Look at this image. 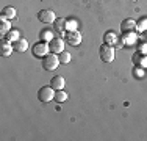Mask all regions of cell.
I'll use <instances>...</instances> for the list:
<instances>
[{
  "instance_id": "ac0fdd59",
  "label": "cell",
  "mask_w": 147,
  "mask_h": 141,
  "mask_svg": "<svg viewBox=\"0 0 147 141\" xmlns=\"http://www.w3.org/2000/svg\"><path fill=\"white\" fill-rule=\"evenodd\" d=\"M58 56H59V63H61V64H69V63H71V60H72L71 54H69V52H66V50H63Z\"/></svg>"
},
{
  "instance_id": "8992f818",
  "label": "cell",
  "mask_w": 147,
  "mask_h": 141,
  "mask_svg": "<svg viewBox=\"0 0 147 141\" xmlns=\"http://www.w3.org/2000/svg\"><path fill=\"white\" fill-rule=\"evenodd\" d=\"M49 47H50V52H52V54L59 55L63 50H64V41H63L61 38H53V39L49 42Z\"/></svg>"
},
{
  "instance_id": "d4e9b609",
  "label": "cell",
  "mask_w": 147,
  "mask_h": 141,
  "mask_svg": "<svg viewBox=\"0 0 147 141\" xmlns=\"http://www.w3.org/2000/svg\"><path fill=\"white\" fill-rule=\"evenodd\" d=\"M142 42H146V44H147V33L144 35V36H142V39H141Z\"/></svg>"
},
{
  "instance_id": "52a82bcc",
  "label": "cell",
  "mask_w": 147,
  "mask_h": 141,
  "mask_svg": "<svg viewBox=\"0 0 147 141\" xmlns=\"http://www.w3.org/2000/svg\"><path fill=\"white\" fill-rule=\"evenodd\" d=\"M64 38H66V42H69L71 45H78L80 42H82V35H80L78 30H75V31H66Z\"/></svg>"
},
{
  "instance_id": "cb8c5ba5",
  "label": "cell",
  "mask_w": 147,
  "mask_h": 141,
  "mask_svg": "<svg viewBox=\"0 0 147 141\" xmlns=\"http://www.w3.org/2000/svg\"><path fill=\"white\" fill-rule=\"evenodd\" d=\"M139 60H141V66H142V68H147V55L144 54Z\"/></svg>"
},
{
  "instance_id": "e0dca14e",
  "label": "cell",
  "mask_w": 147,
  "mask_h": 141,
  "mask_svg": "<svg viewBox=\"0 0 147 141\" xmlns=\"http://www.w3.org/2000/svg\"><path fill=\"white\" fill-rule=\"evenodd\" d=\"M135 41H136V35H135V31H127V33H125V38L122 39L124 45H130V44H133Z\"/></svg>"
},
{
  "instance_id": "6da1fadb",
  "label": "cell",
  "mask_w": 147,
  "mask_h": 141,
  "mask_svg": "<svg viewBox=\"0 0 147 141\" xmlns=\"http://www.w3.org/2000/svg\"><path fill=\"white\" fill-rule=\"evenodd\" d=\"M99 55L100 60L103 63H113L114 61V56H116V50H114V45L110 44H102L99 49Z\"/></svg>"
},
{
  "instance_id": "4fadbf2b",
  "label": "cell",
  "mask_w": 147,
  "mask_h": 141,
  "mask_svg": "<svg viewBox=\"0 0 147 141\" xmlns=\"http://www.w3.org/2000/svg\"><path fill=\"white\" fill-rule=\"evenodd\" d=\"M103 41H105V44H110V45L119 44V39H117L114 31H107V33L103 35Z\"/></svg>"
},
{
  "instance_id": "7402d4cb",
  "label": "cell",
  "mask_w": 147,
  "mask_h": 141,
  "mask_svg": "<svg viewBox=\"0 0 147 141\" xmlns=\"http://www.w3.org/2000/svg\"><path fill=\"white\" fill-rule=\"evenodd\" d=\"M136 28H138V30H141V31L147 30V19H146V17H142L139 22H136Z\"/></svg>"
},
{
  "instance_id": "277c9868",
  "label": "cell",
  "mask_w": 147,
  "mask_h": 141,
  "mask_svg": "<svg viewBox=\"0 0 147 141\" xmlns=\"http://www.w3.org/2000/svg\"><path fill=\"white\" fill-rule=\"evenodd\" d=\"M33 55L36 56V58H44L47 54H50V47H49V42H36V44L33 45Z\"/></svg>"
},
{
  "instance_id": "603a6c76",
  "label": "cell",
  "mask_w": 147,
  "mask_h": 141,
  "mask_svg": "<svg viewBox=\"0 0 147 141\" xmlns=\"http://www.w3.org/2000/svg\"><path fill=\"white\" fill-rule=\"evenodd\" d=\"M139 50H141V54H147V44L146 42L141 41V44H139Z\"/></svg>"
},
{
  "instance_id": "8fae6325",
  "label": "cell",
  "mask_w": 147,
  "mask_h": 141,
  "mask_svg": "<svg viewBox=\"0 0 147 141\" xmlns=\"http://www.w3.org/2000/svg\"><path fill=\"white\" fill-rule=\"evenodd\" d=\"M13 47H14L16 52H25L28 49V41L24 39V38H19L17 41L13 42Z\"/></svg>"
},
{
  "instance_id": "2e32d148",
  "label": "cell",
  "mask_w": 147,
  "mask_h": 141,
  "mask_svg": "<svg viewBox=\"0 0 147 141\" xmlns=\"http://www.w3.org/2000/svg\"><path fill=\"white\" fill-rule=\"evenodd\" d=\"M55 100H57L58 104H63V102H66V100H67V93H66L64 89L55 91Z\"/></svg>"
},
{
  "instance_id": "3957f363",
  "label": "cell",
  "mask_w": 147,
  "mask_h": 141,
  "mask_svg": "<svg viewBox=\"0 0 147 141\" xmlns=\"http://www.w3.org/2000/svg\"><path fill=\"white\" fill-rule=\"evenodd\" d=\"M38 99H39L41 102H44V104L55 100V89L50 86V85H49V86L39 88V91H38Z\"/></svg>"
},
{
  "instance_id": "44dd1931",
  "label": "cell",
  "mask_w": 147,
  "mask_h": 141,
  "mask_svg": "<svg viewBox=\"0 0 147 141\" xmlns=\"http://www.w3.org/2000/svg\"><path fill=\"white\" fill-rule=\"evenodd\" d=\"M77 28H78V24H77V20H66V31H75Z\"/></svg>"
},
{
  "instance_id": "7c38bea8",
  "label": "cell",
  "mask_w": 147,
  "mask_h": 141,
  "mask_svg": "<svg viewBox=\"0 0 147 141\" xmlns=\"http://www.w3.org/2000/svg\"><path fill=\"white\" fill-rule=\"evenodd\" d=\"M9 30H11V24H9V20L5 19L3 16H0V36L3 38Z\"/></svg>"
},
{
  "instance_id": "30bf717a",
  "label": "cell",
  "mask_w": 147,
  "mask_h": 141,
  "mask_svg": "<svg viewBox=\"0 0 147 141\" xmlns=\"http://www.w3.org/2000/svg\"><path fill=\"white\" fill-rule=\"evenodd\" d=\"M136 28V22L133 19H124L121 24V30L122 33H127V31H135Z\"/></svg>"
},
{
  "instance_id": "ffe728a7",
  "label": "cell",
  "mask_w": 147,
  "mask_h": 141,
  "mask_svg": "<svg viewBox=\"0 0 147 141\" xmlns=\"http://www.w3.org/2000/svg\"><path fill=\"white\" fill-rule=\"evenodd\" d=\"M55 30H57V31H64L66 30V19H63V17H59V19H57V20H55Z\"/></svg>"
},
{
  "instance_id": "d6986e66",
  "label": "cell",
  "mask_w": 147,
  "mask_h": 141,
  "mask_svg": "<svg viewBox=\"0 0 147 141\" xmlns=\"http://www.w3.org/2000/svg\"><path fill=\"white\" fill-rule=\"evenodd\" d=\"M39 38H41V41H44V42H50L53 39V33H52L50 30H42L39 35Z\"/></svg>"
},
{
  "instance_id": "5bb4252c",
  "label": "cell",
  "mask_w": 147,
  "mask_h": 141,
  "mask_svg": "<svg viewBox=\"0 0 147 141\" xmlns=\"http://www.w3.org/2000/svg\"><path fill=\"white\" fill-rule=\"evenodd\" d=\"M2 16L5 17V19L11 20L17 16V11H16V8H13V6H5V8L2 9Z\"/></svg>"
},
{
  "instance_id": "5b68a950",
  "label": "cell",
  "mask_w": 147,
  "mask_h": 141,
  "mask_svg": "<svg viewBox=\"0 0 147 141\" xmlns=\"http://www.w3.org/2000/svg\"><path fill=\"white\" fill-rule=\"evenodd\" d=\"M38 19L42 24H53L57 20V14L52 11V9H41L38 13Z\"/></svg>"
},
{
  "instance_id": "9a60e30c",
  "label": "cell",
  "mask_w": 147,
  "mask_h": 141,
  "mask_svg": "<svg viewBox=\"0 0 147 141\" xmlns=\"http://www.w3.org/2000/svg\"><path fill=\"white\" fill-rule=\"evenodd\" d=\"M20 38V35H19V31L17 30H9L8 33L3 36V39H6V41H9V42H14V41H17Z\"/></svg>"
},
{
  "instance_id": "484cf974",
  "label": "cell",
  "mask_w": 147,
  "mask_h": 141,
  "mask_svg": "<svg viewBox=\"0 0 147 141\" xmlns=\"http://www.w3.org/2000/svg\"><path fill=\"white\" fill-rule=\"evenodd\" d=\"M130 2H138V0H130Z\"/></svg>"
},
{
  "instance_id": "7a4b0ae2",
  "label": "cell",
  "mask_w": 147,
  "mask_h": 141,
  "mask_svg": "<svg viewBox=\"0 0 147 141\" xmlns=\"http://www.w3.org/2000/svg\"><path fill=\"white\" fill-rule=\"evenodd\" d=\"M59 64H61V63H59V56L57 54H52L50 52V54H47L42 58V68L45 70H49V72H50V70H55Z\"/></svg>"
},
{
  "instance_id": "9c48e42d",
  "label": "cell",
  "mask_w": 147,
  "mask_h": 141,
  "mask_svg": "<svg viewBox=\"0 0 147 141\" xmlns=\"http://www.w3.org/2000/svg\"><path fill=\"white\" fill-rule=\"evenodd\" d=\"M50 86L53 88L55 91L63 89V88L66 86V80L63 79L61 75H55V77H52V80H50Z\"/></svg>"
},
{
  "instance_id": "ba28073f",
  "label": "cell",
  "mask_w": 147,
  "mask_h": 141,
  "mask_svg": "<svg viewBox=\"0 0 147 141\" xmlns=\"http://www.w3.org/2000/svg\"><path fill=\"white\" fill-rule=\"evenodd\" d=\"M14 52V47H13V44L9 41L6 39H2V42H0V55L2 56H9Z\"/></svg>"
}]
</instances>
